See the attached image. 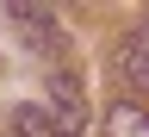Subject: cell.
I'll list each match as a JSON object with an SVG mask.
<instances>
[{
  "label": "cell",
  "instance_id": "obj_4",
  "mask_svg": "<svg viewBox=\"0 0 149 137\" xmlns=\"http://www.w3.org/2000/svg\"><path fill=\"white\" fill-rule=\"evenodd\" d=\"M100 137H149V106H137V100H112Z\"/></svg>",
  "mask_w": 149,
  "mask_h": 137
},
{
  "label": "cell",
  "instance_id": "obj_2",
  "mask_svg": "<svg viewBox=\"0 0 149 137\" xmlns=\"http://www.w3.org/2000/svg\"><path fill=\"white\" fill-rule=\"evenodd\" d=\"M50 119L62 137H81L87 125V93H81V75H68V69H56L50 75Z\"/></svg>",
  "mask_w": 149,
  "mask_h": 137
},
{
  "label": "cell",
  "instance_id": "obj_3",
  "mask_svg": "<svg viewBox=\"0 0 149 137\" xmlns=\"http://www.w3.org/2000/svg\"><path fill=\"white\" fill-rule=\"evenodd\" d=\"M118 75H124L137 93H149V19H143L137 31H124V44H118Z\"/></svg>",
  "mask_w": 149,
  "mask_h": 137
},
{
  "label": "cell",
  "instance_id": "obj_1",
  "mask_svg": "<svg viewBox=\"0 0 149 137\" xmlns=\"http://www.w3.org/2000/svg\"><path fill=\"white\" fill-rule=\"evenodd\" d=\"M6 31H13V44L25 56H68L62 19H56L50 6H37V0H13V6H6Z\"/></svg>",
  "mask_w": 149,
  "mask_h": 137
},
{
  "label": "cell",
  "instance_id": "obj_5",
  "mask_svg": "<svg viewBox=\"0 0 149 137\" xmlns=\"http://www.w3.org/2000/svg\"><path fill=\"white\" fill-rule=\"evenodd\" d=\"M13 137H62L50 106H13Z\"/></svg>",
  "mask_w": 149,
  "mask_h": 137
}]
</instances>
